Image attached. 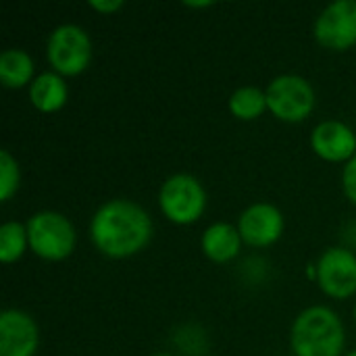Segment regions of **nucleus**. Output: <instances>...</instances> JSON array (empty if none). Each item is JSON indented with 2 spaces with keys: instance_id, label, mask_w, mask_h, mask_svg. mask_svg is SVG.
<instances>
[{
  "instance_id": "nucleus-1",
  "label": "nucleus",
  "mask_w": 356,
  "mask_h": 356,
  "mask_svg": "<svg viewBox=\"0 0 356 356\" xmlns=\"http://www.w3.org/2000/svg\"><path fill=\"white\" fill-rule=\"evenodd\" d=\"M90 236L94 246L111 259H127L152 238V221L148 213L125 198L104 202L92 217Z\"/></svg>"
},
{
  "instance_id": "nucleus-2",
  "label": "nucleus",
  "mask_w": 356,
  "mask_h": 356,
  "mask_svg": "<svg viewBox=\"0 0 356 356\" xmlns=\"http://www.w3.org/2000/svg\"><path fill=\"white\" fill-rule=\"evenodd\" d=\"M292 350L296 356H340L344 350V325L327 307L302 311L292 325Z\"/></svg>"
},
{
  "instance_id": "nucleus-3",
  "label": "nucleus",
  "mask_w": 356,
  "mask_h": 356,
  "mask_svg": "<svg viewBox=\"0 0 356 356\" xmlns=\"http://www.w3.org/2000/svg\"><path fill=\"white\" fill-rule=\"evenodd\" d=\"M27 238L31 250L46 261H63L75 248V227L54 211H40L27 221Z\"/></svg>"
},
{
  "instance_id": "nucleus-4",
  "label": "nucleus",
  "mask_w": 356,
  "mask_h": 356,
  "mask_svg": "<svg viewBox=\"0 0 356 356\" xmlns=\"http://www.w3.org/2000/svg\"><path fill=\"white\" fill-rule=\"evenodd\" d=\"M159 204L163 215L177 223V225H190L200 219L207 207V192L202 184L188 175L177 173L171 175L159 192Z\"/></svg>"
},
{
  "instance_id": "nucleus-5",
  "label": "nucleus",
  "mask_w": 356,
  "mask_h": 356,
  "mask_svg": "<svg viewBox=\"0 0 356 356\" xmlns=\"http://www.w3.org/2000/svg\"><path fill=\"white\" fill-rule=\"evenodd\" d=\"M46 54L58 75H79L88 69L92 58L90 35L79 25H58L48 38Z\"/></svg>"
},
{
  "instance_id": "nucleus-6",
  "label": "nucleus",
  "mask_w": 356,
  "mask_h": 356,
  "mask_svg": "<svg viewBox=\"0 0 356 356\" xmlns=\"http://www.w3.org/2000/svg\"><path fill=\"white\" fill-rule=\"evenodd\" d=\"M315 90L300 75H280L267 88L269 111L288 123L305 121L315 108Z\"/></svg>"
},
{
  "instance_id": "nucleus-7",
  "label": "nucleus",
  "mask_w": 356,
  "mask_h": 356,
  "mask_svg": "<svg viewBox=\"0 0 356 356\" xmlns=\"http://www.w3.org/2000/svg\"><path fill=\"white\" fill-rule=\"evenodd\" d=\"M319 288L338 300L356 292V257L348 248H327L317 263Z\"/></svg>"
},
{
  "instance_id": "nucleus-8",
  "label": "nucleus",
  "mask_w": 356,
  "mask_h": 356,
  "mask_svg": "<svg viewBox=\"0 0 356 356\" xmlns=\"http://www.w3.org/2000/svg\"><path fill=\"white\" fill-rule=\"evenodd\" d=\"M315 38L330 50H348L356 44V0L330 4L315 21Z\"/></svg>"
},
{
  "instance_id": "nucleus-9",
  "label": "nucleus",
  "mask_w": 356,
  "mask_h": 356,
  "mask_svg": "<svg viewBox=\"0 0 356 356\" xmlns=\"http://www.w3.org/2000/svg\"><path fill=\"white\" fill-rule=\"evenodd\" d=\"M238 232L242 236V242H246L248 246H271L284 234V215L273 204L257 202L240 215Z\"/></svg>"
},
{
  "instance_id": "nucleus-10",
  "label": "nucleus",
  "mask_w": 356,
  "mask_h": 356,
  "mask_svg": "<svg viewBox=\"0 0 356 356\" xmlns=\"http://www.w3.org/2000/svg\"><path fill=\"white\" fill-rule=\"evenodd\" d=\"M38 342V325L27 313L8 309L0 315V356H33Z\"/></svg>"
},
{
  "instance_id": "nucleus-11",
  "label": "nucleus",
  "mask_w": 356,
  "mask_h": 356,
  "mask_svg": "<svg viewBox=\"0 0 356 356\" xmlns=\"http://www.w3.org/2000/svg\"><path fill=\"white\" fill-rule=\"evenodd\" d=\"M313 150L332 163L350 161L356 156V136L355 131L342 121H323L311 134Z\"/></svg>"
},
{
  "instance_id": "nucleus-12",
  "label": "nucleus",
  "mask_w": 356,
  "mask_h": 356,
  "mask_svg": "<svg viewBox=\"0 0 356 356\" xmlns=\"http://www.w3.org/2000/svg\"><path fill=\"white\" fill-rule=\"evenodd\" d=\"M240 244H242V236L229 223H213L211 227L204 229L200 240L202 252L215 263H227L234 257H238Z\"/></svg>"
},
{
  "instance_id": "nucleus-13",
  "label": "nucleus",
  "mask_w": 356,
  "mask_h": 356,
  "mask_svg": "<svg viewBox=\"0 0 356 356\" xmlns=\"http://www.w3.org/2000/svg\"><path fill=\"white\" fill-rule=\"evenodd\" d=\"M67 96H69L67 83H65L63 75H58L56 71L40 73L29 86L31 104L42 113H54V111L63 108L67 102Z\"/></svg>"
},
{
  "instance_id": "nucleus-14",
  "label": "nucleus",
  "mask_w": 356,
  "mask_h": 356,
  "mask_svg": "<svg viewBox=\"0 0 356 356\" xmlns=\"http://www.w3.org/2000/svg\"><path fill=\"white\" fill-rule=\"evenodd\" d=\"M33 77V58L19 48H8L0 54V79L6 88L31 86Z\"/></svg>"
},
{
  "instance_id": "nucleus-15",
  "label": "nucleus",
  "mask_w": 356,
  "mask_h": 356,
  "mask_svg": "<svg viewBox=\"0 0 356 356\" xmlns=\"http://www.w3.org/2000/svg\"><path fill=\"white\" fill-rule=\"evenodd\" d=\"M267 108H269L267 106V92H263L254 86L240 88L229 98V111L234 113V117H238L242 121L259 119Z\"/></svg>"
},
{
  "instance_id": "nucleus-16",
  "label": "nucleus",
  "mask_w": 356,
  "mask_h": 356,
  "mask_svg": "<svg viewBox=\"0 0 356 356\" xmlns=\"http://www.w3.org/2000/svg\"><path fill=\"white\" fill-rule=\"evenodd\" d=\"M27 244H29L27 225L8 221L0 227V259H2V263H15L17 259H21Z\"/></svg>"
},
{
  "instance_id": "nucleus-17",
  "label": "nucleus",
  "mask_w": 356,
  "mask_h": 356,
  "mask_svg": "<svg viewBox=\"0 0 356 356\" xmlns=\"http://www.w3.org/2000/svg\"><path fill=\"white\" fill-rule=\"evenodd\" d=\"M19 165L8 150H0V200H10L19 188Z\"/></svg>"
},
{
  "instance_id": "nucleus-18",
  "label": "nucleus",
  "mask_w": 356,
  "mask_h": 356,
  "mask_svg": "<svg viewBox=\"0 0 356 356\" xmlns=\"http://www.w3.org/2000/svg\"><path fill=\"white\" fill-rule=\"evenodd\" d=\"M342 188H344V194L346 198L356 204V156H353L346 167H344V173H342Z\"/></svg>"
},
{
  "instance_id": "nucleus-19",
  "label": "nucleus",
  "mask_w": 356,
  "mask_h": 356,
  "mask_svg": "<svg viewBox=\"0 0 356 356\" xmlns=\"http://www.w3.org/2000/svg\"><path fill=\"white\" fill-rule=\"evenodd\" d=\"M90 6L100 13H115L123 6V0H92Z\"/></svg>"
},
{
  "instance_id": "nucleus-20",
  "label": "nucleus",
  "mask_w": 356,
  "mask_h": 356,
  "mask_svg": "<svg viewBox=\"0 0 356 356\" xmlns=\"http://www.w3.org/2000/svg\"><path fill=\"white\" fill-rule=\"evenodd\" d=\"M186 6H194V8H202V6H213V2H184Z\"/></svg>"
},
{
  "instance_id": "nucleus-21",
  "label": "nucleus",
  "mask_w": 356,
  "mask_h": 356,
  "mask_svg": "<svg viewBox=\"0 0 356 356\" xmlns=\"http://www.w3.org/2000/svg\"><path fill=\"white\" fill-rule=\"evenodd\" d=\"M152 356H173V355H167V353H159V355H152Z\"/></svg>"
},
{
  "instance_id": "nucleus-22",
  "label": "nucleus",
  "mask_w": 356,
  "mask_h": 356,
  "mask_svg": "<svg viewBox=\"0 0 356 356\" xmlns=\"http://www.w3.org/2000/svg\"><path fill=\"white\" fill-rule=\"evenodd\" d=\"M346 356H356V350H353V353H350V355H346Z\"/></svg>"
},
{
  "instance_id": "nucleus-23",
  "label": "nucleus",
  "mask_w": 356,
  "mask_h": 356,
  "mask_svg": "<svg viewBox=\"0 0 356 356\" xmlns=\"http://www.w3.org/2000/svg\"><path fill=\"white\" fill-rule=\"evenodd\" d=\"M355 321H356V305H355Z\"/></svg>"
}]
</instances>
